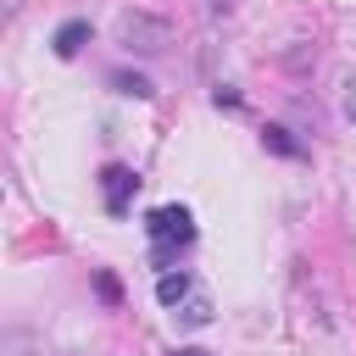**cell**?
I'll use <instances>...</instances> for the list:
<instances>
[{
    "label": "cell",
    "instance_id": "6da1fadb",
    "mask_svg": "<svg viewBox=\"0 0 356 356\" xmlns=\"http://www.w3.org/2000/svg\"><path fill=\"white\" fill-rule=\"evenodd\" d=\"M145 234H150V261L167 273V261H178V250L195 245V217L189 206H156L145 217Z\"/></svg>",
    "mask_w": 356,
    "mask_h": 356
},
{
    "label": "cell",
    "instance_id": "277c9868",
    "mask_svg": "<svg viewBox=\"0 0 356 356\" xmlns=\"http://www.w3.org/2000/svg\"><path fill=\"white\" fill-rule=\"evenodd\" d=\"M89 33H95V28H89V17H67V22L56 28V39H50V44H56V56H61V61H72V56L89 44Z\"/></svg>",
    "mask_w": 356,
    "mask_h": 356
},
{
    "label": "cell",
    "instance_id": "52a82bcc",
    "mask_svg": "<svg viewBox=\"0 0 356 356\" xmlns=\"http://www.w3.org/2000/svg\"><path fill=\"white\" fill-rule=\"evenodd\" d=\"M111 89H117V95H134V100H150V95H156L150 78H139V72H111Z\"/></svg>",
    "mask_w": 356,
    "mask_h": 356
},
{
    "label": "cell",
    "instance_id": "7c38bea8",
    "mask_svg": "<svg viewBox=\"0 0 356 356\" xmlns=\"http://www.w3.org/2000/svg\"><path fill=\"white\" fill-rule=\"evenodd\" d=\"M345 117H350V122H356V95H350V100H345Z\"/></svg>",
    "mask_w": 356,
    "mask_h": 356
},
{
    "label": "cell",
    "instance_id": "8fae6325",
    "mask_svg": "<svg viewBox=\"0 0 356 356\" xmlns=\"http://www.w3.org/2000/svg\"><path fill=\"white\" fill-rule=\"evenodd\" d=\"M172 356H211V350H200V345H184V350H172Z\"/></svg>",
    "mask_w": 356,
    "mask_h": 356
},
{
    "label": "cell",
    "instance_id": "ba28073f",
    "mask_svg": "<svg viewBox=\"0 0 356 356\" xmlns=\"http://www.w3.org/2000/svg\"><path fill=\"white\" fill-rule=\"evenodd\" d=\"M178 317H184L189 328H206V323H211V300H206V295H195V300H184V306H178Z\"/></svg>",
    "mask_w": 356,
    "mask_h": 356
},
{
    "label": "cell",
    "instance_id": "3957f363",
    "mask_svg": "<svg viewBox=\"0 0 356 356\" xmlns=\"http://www.w3.org/2000/svg\"><path fill=\"white\" fill-rule=\"evenodd\" d=\"M134 195H139V172H134V167H122V161L100 167V200H106V211H111V217H128Z\"/></svg>",
    "mask_w": 356,
    "mask_h": 356
},
{
    "label": "cell",
    "instance_id": "30bf717a",
    "mask_svg": "<svg viewBox=\"0 0 356 356\" xmlns=\"http://www.w3.org/2000/svg\"><path fill=\"white\" fill-rule=\"evenodd\" d=\"M211 100H217V106H228V111H234V106H239V89H228V83H217V89H211Z\"/></svg>",
    "mask_w": 356,
    "mask_h": 356
},
{
    "label": "cell",
    "instance_id": "8992f818",
    "mask_svg": "<svg viewBox=\"0 0 356 356\" xmlns=\"http://www.w3.org/2000/svg\"><path fill=\"white\" fill-rule=\"evenodd\" d=\"M189 289H195L189 273H161V278H156V300H161V306H184Z\"/></svg>",
    "mask_w": 356,
    "mask_h": 356
},
{
    "label": "cell",
    "instance_id": "7a4b0ae2",
    "mask_svg": "<svg viewBox=\"0 0 356 356\" xmlns=\"http://www.w3.org/2000/svg\"><path fill=\"white\" fill-rule=\"evenodd\" d=\"M117 44L134 50V56H161L172 44V22L167 17H150V11H122L117 17Z\"/></svg>",
    "mask_w": 356,
    "mask_h": 356
},
{
    "label": "cell",
    "instance_id": "9c48e42d",
    "mask_svg": "<svg viewBox=\"0 0 356 356\" xmlns=\"http://www.w3.org/2000/svg\"><path fill=\"white\" fill-rule=\"evenodd\" d=\"M95 289H100V300H111V306L122 300V289H117V278H111V273H95Z\"/></svg>",
    "mask_w": 356,
    "mask_h": 356
},
{
    "label": "cell",
    "instance_id": "5b68a950",
    "mask_svg": "<svg viewBox=\"0 0 356 356\" xmlns=\"http://www.w3.org/2000/svg\"><path fill=\"white\" fill-rule=\"evenodd\" d=\"M261 145H267L273 156H289V161H300V156H306V145H300L284 122H267V128H261Z\"/></svg>",
    "mask_w": 356,
    "mask_h": 356
}]
</instances>
